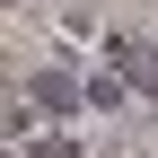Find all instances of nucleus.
<instances>
[{
    "mask_svg": "<svg viewBox=\"0 0 158 158\" xmlns=\"http://www.w3.org/2000/svg\"><path fill=\"white\" fill-rule=\"evenodd\" d=\"M106 62L123 70L132 97H158V44H141V35H106Z\"/></svg>",
    "mask_w": 158,
    "mask_h": 158,
    "instance_id": "f257e3e1",
    "label": "nucleus"
},
{
    "mask_svg": "<svg viewBox=\"0 0 158 158\" xmlns=\"http://www.w3.org/2000/svg\"><path fill=\"white\" fill-rule=\"evenodd\" d=\"M79 97H88V88H79V79H70L62 62H44V70H35V106H44V114H70Z\"/></svg>",
    "mask_w": 158,
    "mask_h": 158,
    "instance_id": "f03ea898",
    "label": "nucleus"
},
{
    "mask_svg": "<svg viewBox=\"0 0 158 158\" xmlns=\"http://www.w3.org/2000/svg\"><path fill=\"white\" fill-rule=\"evenodd\" d=\"M27 158H79V141H70V132H35Z\"/></svg>",
    "mask_w": 158,
    "mask_h": 158,
    "instance_id": "7ed1b4c3",
    "label": "nucleus"
}]
</instances>
